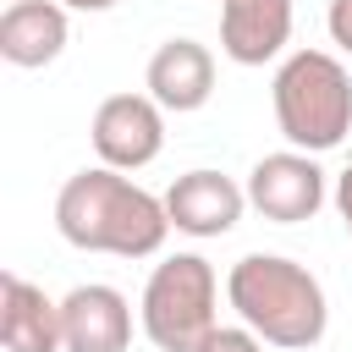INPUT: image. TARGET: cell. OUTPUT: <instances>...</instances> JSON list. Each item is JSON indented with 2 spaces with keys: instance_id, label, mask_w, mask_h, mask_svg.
Segmentation results:
<instances>
[{
  "instance_id": "1",
  "label": "cell",
  "mask_w": 352,
  "mask_h": 352,
  "mask_svg": "<svg viewBox=\"0 0 352 352\" xmlns=\"http://www.w3.org/2000/svg\"><path fill=\"white\" fill-rule=\"evenodd\" d=\"M55 231L82 253L154 258L170 236V214H165V198L138 187L126 170L82 165L55 192Z\"/></svg>"
},
{
  "instance_id": "2",
  "label": "cell",
  "mask_w": 352,
  "mask_h": 352,
  "mask_svg": "<svg viewBox=\"0 0 352 352\" xmlns=\"http://www.w3.org/2000/svg\"><path fill=\"white\" fill-rule=\"evenodd\" d=\"M226 302L236 308V319L264 346L308 352L330 330V297H324L319 275L308 264L286 258V253H248V258H236L231 275H226Z\"/></svg>"
},
{
  "instance_id": "3",
  "label": "cell",
  "mask_w": 352,
  "mask_h": 352,
  "mask_svg": "<svg viewBox=\"0 0 352 352\" xmlns=\"http://www.w3.org/2000/svg\"><path fill=\"white\" fill-rule=\"evenodd\" d=\"M275 126L302 154H330L352 132V77L330 50H292L270 82Z\"/></svg>"
},
{
  "instance_id": "4",
  "label": "cell",
  "mask_w": 352,
  "mask_h": 352,
  "mask_svg": "<svg viewBox=\"0 0 352 352\" xmlns=\"http://www.w3.org/2000/svg\"><path fill=\"white\" fill-rule=\"evenodd\" d=\"M138 324L160 352H198L220 324V275L204 253H170L148 270Z\"/></svg>"
},
{
  "instance_id": "5",
  "label": "cell",
  "mask_w": 352,
  "mask_h": 352,
  "mask_svg": "<svg viewBox=\"0 0 352 352\" xmlns=\"http://www.w3.org/2000/svg\"><path fill=\"white\" fill-rule=\"evenodd\" d=\"M242 187H248V209H258L275 226H302L330 198V182L319 170V154H302V148H280V154L253 160V170H248Z\"/></svg>"
},
{
  "instance_id": "6",
  "label": "cell",
  "mask_w": 352,
  "mask_h": 352,
  "mask_svg": "<svg viewBox=\"0 0 352 352\" xmlns=\"http://www.w3.org/2000/svg\"><path fill=\"white\" fill-rule=\"evenodd\" d=\"M88 138H94L99 165L143 170L165 148V110L148 94H110V99H99V110L88 121Z\"/></svg>"
},
{
  "instance_id": "7",
  "label": "cell",
  "mask_w": 352,
  "mask_h": 352,
  "mask_svg": "<svg viewBox=\"0 0 352 352\" xmlns=\"http://www.w3.org/2000/svg\"><path fill=\"white\" fill-rule=\"evenodd\" d=\"M242 209H248V187L231 182L226 170H209V165H198V170H187V176H176V182L165 187L170 231L198 236V242L226 236V231L242 220Z\"/></svg>"
},
{
  "instance_id": "8",
  "label": "cell",
  "mask_w": 352,
  "mask_h": 352,
  "mask_svg": "<svg viewBox=\"0 0 352 352\" xmlns=\"http://www.w3.org/2000/svg\"><path fill=\"white\" fill-rule=\"evenodd\" d=\"M143 94L165 116H192L214 94V55L198 38H165L143 66Z\"/></svg>"
},
{
  "instance_id": "9",
  "label": "cell",
  "mask_w": 352,
  "mask_h": 352,
  "mask_svg": "<svg viewBox=\"0 0 352 352\" xmlns=\"http://www.w3.org/2000/svg\"><path fill=\"white\" fill-rule=\"evenodd\" d=\"M60 336H66V352H126L132 346V302L104 280L72 286L60 297Z\"/></svg>"
},
{
  "instance_id": "10",
  "label": "cell",
  "mask_w": 352,
  "mask_h": 352,
  "mask_svg": "<svg viewBox=\"0 0 352 352\" xmlns=\"http://www.w3.org/2000/svg\"><path fill=\"white\" fill-rule=\"evenodd\" d=\"M292 44V0H220V55L264 66Z\"/></svg>"
},
{
  "instance_id": "11",
  "label": "cell",
  "mask_w": 352,
  "mask_h": 352,
  "mask_svg": "<svg viewBox=\"0 0 352 352\" xmlns=\"http://www.w3.org/2000/svg\"><path fill=\"white\" fill-rule=\"evenodd\" d=\"M0 341L6 352H66L60 302L16 270L0 275Z\"/></svg>"
},
{
  "instance_id": "12",
  "label": "cell",
  "mask_w": 352,
  "mask_h": 352,
  "mask_svg": "<svg viewBox=\"0 0 352 352\" xmlns=\"http://www.w3.org/2000/svg\"><path fill=\"white\" fill-rule=\"evenodd\" d=\"M72 38V22H66V6L60 0H16L0 11V60L22 66V72H38L50 66Z\"/></svg>"
},
{
  "instance_id": "13",
  "label": "cell",
  "mask_w": 352,
  "mask_h": 352,
  "mask_svg": "<svg viewBox=\"0 0 352 352\" xmlns=\"http://www.w3.org/2000/svg\"><path fill=\"white\" fill-rule=\"evenodd\" d=\"M198 352H264V341H258L248 324H214V336H209Z\"/></svg>"
},
{
  "instance_id": "14",
  "label": "cell",
  "mask_w": 352,
  "mask_h": 352,
  "mask_svg": "<svg viewBox=\"0 0 352 352\" xmlns=\"http://www.w3.org/2000/svg\"><path fill=\"white\" fill-rule=\"evenodd\" d=\"M324 33H330V44H336L341 55H352V0H330V11H324Z\"/></svg>"
},
{
  "instance_id": "15",
  "label": "cell",
  "mask_w": 352,
  "mask_h": 352,
  "mask_svg": "<svg viewBox=\"0 0 352 352\" xmlns=\"http://www.w3.org/2000/svg\"><path fill=\"white\" fill-rule=\"evenodd\" d=\"M330 204H336V214H341V226H346V236H352V165L336 176V187H330Z\"/></svg>"
},
{
  "instance_id": "16",
  "label": "cell",
  "mask_w": 352,
  "mask_h": 352,
  "mask_svg": "<svg viewBox=\"0 0 352 352\" xmlns=\"http://www.w3.org/2000/svg\"><path fill=\"white\" fill-rule=\"evenodd\" d=\"M66 11H110V6H121V0H60Z\"/></svg>"
},
{
  "instance_id": "17",
  "label": "cell",
  "mask_w": 352,
  "mask_h": 352,
  "mask_svg": "<svg viewBox=\"0 0 352 352\" xmlns=\"http://www.w3.org/2000/svg\"><path fill=\"white\" fill-rule=\"evenodd\" d=\"M6 6H16V0H6Z\"/></svg>"
}]
</instances>
